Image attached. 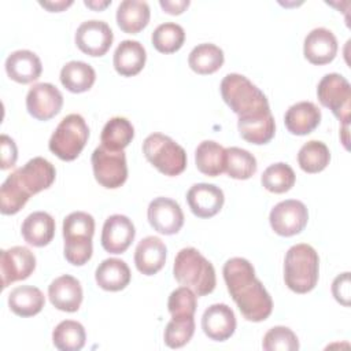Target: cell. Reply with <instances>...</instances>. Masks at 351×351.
<instances>
[{"label": "cell", "mask_w": 351, "mask_h": 351, "mask_svg": "<svg viewBox=\"0 0 351 351\" xmlns=\"http://www.w3.org/2000/svg\"><path fill=\"white\" fill-rule=\"evenodd\" d=\"M149 5L143 0H123L117 8V23L125 33H138L149 22Z\"/></svg>", "instance_id": "cell-27"}, {"label": "cell", "mask_w": 351, "mask_h": 351, "mask_svg": "<svg viewBox=\"0 0 351 351\" xmlns=\"http://www.w3.org/2000/svg\"><path fill=\"white\" fill-rule=\"evenodd\" d=\"M89 138V128L80 114L66 115L52 133L48 147L62 160H74Z\"/></svg>", "instance_id": "cell-7"}, {"label": "cell", "mask_w": 351, "mask_h": 351, "mask_svg": "<svg viewBox=\"0 0 351 351\" xmlns=\"http://www.w3.org/2000/svg\"><path fill=\"white\" fill-rule=\"evenodd\" d=\"M147 217L149 225L162 234H176L184 225V213L180 204L170 199L159 196L148 204Z\"/></svg>", "instance_id": "cell-15"}, {"label": "cell", "mask_w": 351, "mask_h": 351, "mask_svg": "<svg viewBox=\"0 0 351 351\" xmlns=\"http://www.w3.org/2000/svg\"><path fill=\"white\" fill-rule=\"evenodd\" d=\"M225 56L223 51L211 43H203L196 45L189 56L188 64L197 74H213L221 69Z\"/></svg>", "instance_id": "cell-32"}, {"label": "cell", "mask_w": 351, "mask_h": 351, "mask_svg": "<svg viewBox=\"0 0 351 351\" xmlns=\"http://www.w3.org/2000/svg\"><path fill=\"white\" fill-rule=\"evenodd\" d=\"M134 137V128L129 119L114 117L104 125L100 136L101 145L111 151H123Z\"/></svg>", "instance_id": "cell-33"}, {"label": "cell", "mask_w": 351, "mask_h": 351, "mask_svg": "<svg viewBox=\"0 0 351 351\" xmlns=\"http://www.w3.org/2000/svg\"><path fill=\"white\" fill-rule=\"evenodd\" d=\"M196 307V293L191 288L184 285L174 289L167 300V308L173 319L193 318Z\"/></svg>", "instance_id": "cell-39"}, {"label": "cell", "mask_w": 351, "mask_h": 351, "mask_svg": "<svg viewBox=\"0 0 351 351\" xmlns=\"http://www.w3.org/2000/svg\"><path fill=\"white\" fill-rule=\"evenodd\" d=\"M226 288L247 321H265L273 311V300L263 284L255 277V269L245 258H230L225 262Z\"/></svg>", "instance_id": "cell-1"}, {"label": "cell", "mask_w": 351, "mask_h": 351, "mask_svg": "<svg viewBox=\"0 0 351 351\" xmlns=\"http://www.w3.org/2000/svg\"><path fill=\"white\" fill-rule=\"evenodd\" d=\"M95 278L101 289L117 292L129 285L132 273L125 261L108 258L96 267Z\"/></svg>", "instance_id": "cell-25"}, {"label": "cell", "mask_w": 351, "mask_h": 351, "mask_svg": "<svg viewBox=\"0 0 351 351\" xmlns=\"http://www.w3.org/2000/svg\"><path fill=\"white\" fill-rule=\"evenodd\" d=\"M5 71L12 81L30 84L41 75L43 64L34 52L29 49H18L7 56Z\"/></svg>", "instance_id": "cell-22"}, {"label": "cell", "mask_w": 351, "mask_h": 351, "mask_svg": "<svg viewBox=\"0 0 351 351\" xmlns=\"http://www.w3.org/2000/svg\"><path fill=\"white\" fill-rule=\"evenodd\" d=\"M73 4V0H60V1H40V5H43L44 8H47L51 12H59L63 11L64 8L70 7Z\"/></svg>", "instance_id": "cell-46"}, {"label": "cell", "mask_w": 351, "mask_h": 351, "mask_svg": "<svg viewBox=\"0 0 351 351\" xmlns=\"http://www.w3.org/2000/svg\"><path fill=\"white\" fill-rule=\"evenodd\" d=\"M196 167L208 177H217L225 171V148L213 140L202 141L195 151Z\"/></svg>", "instance_id": "cell-31"}, {"label": "cell", "mask_w": 351, "mask_h": 351, "mask_svg": "<svg viewBox=\"0 0 351 351\" xmlns=\"http://www.w3.org/2000/svg\"><path fill=\"white\" fill-rule=\"evenodd\" d=\"M34 269L36 256L29 248L15 245L0 251V274L3 289L15 281L26 280L34 271Z\"/></svg>", "instance_id": "cell-12"}, {"label": "cell", "mask_w": 351, "mask_h": 351, "mask_svg": "<svg viewBox=\"0 0 351 351\" xmlns=\"http://www.w3.org/2000/svg\"><path fill=\"white\" fill-rule=\"evenodd\" d=\"M256 159L247 149L239 147L225 148V171L236 180H247L256 171Z\"/></svg>", "instance_id": "cell-36"}, {"label": "cell", "mask_w": 351, "mask_h": 351, "mask_svg": "<svg viewBox=\"0 0 351 351\" xmlns=\"http://www.w3.org/2000/svg\"><path fill=\"white\" fill-rule=\"evenodd\" d=\"M219 89L223 101L239 118H255L270 112L266 95L245 75L226 74Z\"/></svg>", "instance_id": "cell-2"}, {"label": "cell", "mask_w": 351, "mask_h": 351, "mask_svg": "<svg viewBox=\"0 0 351 351\" xmlns=\"http://www.w3.org/2000/svg\"><path fill=\"white\" fill-rule=\"evenodd\" d=\"M271 229L280 236H293L300 233L308 221V211L304 203L288 199L277 203L269 215Z\"/></svg>", "instance_id": "cell-10"}, {"label": "cell", "mask_w": 351, "mask_h": 351, "mask_svg": "<svg viewBox=\"0 0 351 351\" xmlns=\"http://www.w3.org/2000/svg\"><path fill=\"white\" fill-rule=\"evenodd\" d=\"M317 96L324 107L329 108L344 126H348L351 114V85L341 74L329 73L324 75L318 82Z\"/></svg>", "instance_id": "cell-8"}, {"label": "cell", "mask_w": 351, "mask_h": 351, "mask_svg": "<svg viewBox=\"0 0 351 351\" xmlns=\"http://www.w3.org/2000/svg\"><path fill=\"white\" fill-rule=\"evenodd\" d=\"M262 347L266 351H296L299 350V340L292 329L274 326L263 336Z\"/></svg>", "instance_id": "cell-41"}, {"label": "cell", "mask_w": 351, "mask_h": 351, "mask_svg": "<svg viewBox=\"0 0 351 351\" xmlns=\"http://www.w3.org/2000/svg\"><path fill=\"white\" fill-rule=\"evenodd\" d=\"M295 180L296 176L293 169L284 162L270 165L261 177V182L265 189L273 193L288 192L295 185Z\"/></svg>", "instance_id": "cell-37"}, {"label": "cell", "mask_w": 351, "mask_h": 351, "mask_svg": "<svg viewBox=\"0 0 351 351\" xmlns=\"http://www.w3.org/2000/svg\"><path fill=\"white\" fill-rule=\"evenodd\" d=\"M134 236L136 229L132 219L122 214H114L104 221L101 247L110 254H122L129 248Z\"/></svg>", "instance_id": "cell-16"}, {"label": "cell", "mask_w": 351, "mask_h": 351, "mask_svg": "<svg viewBox=\"0 0 351 351\" xmlns=\"http://www.w3.org/2000/svg\"><path fill=\"white\" fill-rule=\"evenodd\" d=\"M237 129L240 136L251 144H266L274 137L276 123L271 111L255 118H239Z\"/></svg>", "instance_id": "cell-30"}, {"label": "cell", "mask_w": 351, "mask_h": 351, "mask_svg": "<svg viewBox=\"0 0 351 351\" xmlns=\"http://www.w3.org/2000/svg\"><path fill=\"white\" fill-rule=\"evenodd\" d=\"M95 233V219L85 211L70 213L63 219L64 258L74 266L85 265L93 252L92 237Z\"/></svg>", "instance_id": "cell-5"}, {"label": "cell", "mask_w": 351, "mask_h": 351, "mask_svg": "<svg viewBox=\"0 0 351 351\" xmlns=\"http://www.w3.org/2000/svg\"><path fill=\"white\" fill-rule=\"evenodd\" d=\"M151 41L156 51L162 53H173L182 47L185 41V32L178 23L166 22L152 32Z\"/></svg>", "instance_id": "cell-38"}, {"label": "cell", "mask_w": 351, "mask_h": 351, "mask_svg": "<svg viewBox=\"0 0 351 351\" xmlns=\"http://www.w3.org/2000/svg\"><path fill=\"white\" fill-rule=\"evenodd\" d=\"M186 202L191 211L199 218H211L223 206L225 196L219 186L214 184H195L186 192Z\"/></svg>", "instance_id": "cell-17"}, {"label": "cell", "mask_w": 351, "mask_h": 351, "mask_svg": "<svg viewBox=\"0 0 351 351\" xmlns=\"http://www.w3.org/2000/svg\"><path fill=\"white\" fill-rule=\"evenodd\" d=\"M284 122L289 133L304 136L311 133L319 125L321 111L311 101H299L287 110Z\"/></svg>", "instance_id": "cell-24"}, {"label": "cell", "mask_w": 351, "mask_h": 351, "mask_svg": "<svg viewBox=\"0 0 351 351\" xmlns=\"http://www.w3.org/2000/svg\"><path fill=\"white\" fill-rule=\"evenodd\" d=\"M202 329L214 341L228 340L236 330L233 310L225 303H215L207 307L202 317Z\"/></svg>", "instance_id": "cell-18"}, {"label": "cell", "mask_w": 351, "mask_h": 351, "mask_svg": "<svg viewBox=\"0 0 351 351\" xmlns=\"http://www.w3.org/2000/svg\"><path fill=\"white\" fill-rule=\"evenodd\" d=\"M62 106L63 96L60 90L49 82L34 84L26 95L27 112L38 121L53 118L60 112Z\"/></svg>", "instance_id": "cell-13"}, {"label": "cell", "mask_w": 351, "mask_h": 351, "mask_svg": "<svg viewBox=\"0 0 351 351\" xmlns=\"http://www.w3.org/2000/svg\"><path fill=\"white\" fill-rule=\"evenodd\" d=\"M48 296L55 308L74 313L80 308L84 293L82 287L75 277L70 274H63L49 284Z\"/></svg>", "instance_id": "cell-20"}, {"label": "cell", "mask_w": 351, "mask_h": 351, "mask_svg": "<svg viewBox=\"0 0 351 351\" xmlns=\"http://www.w3.org/2000/svg\"><path fill=\"white\" fill-rule=\"evenodd\" d=\"M147 160L165 176H178L186 167V152L173 138L162 133H152L143 143Z\"/></svg>", "instance_id": "cell-6"}, {"label": "cell", "mask_w": 351, "mask_h": 351, "mask_svg": "<svg viewBox=\"0 0 351 351\" xmlns=\"http://www.w3.org/2000/svg\"><path fill=\"white\" fill-rule=\"evenodd\" d=\"M44 304V293L33 285L16 287L8 295V306L19 317H33L43 310Z\"/></svg>", "instance_id": "cell-28"}, {"label": "cell", "mask_w": 351, "mask_h": 351, "mask_svg": "<svg viewBox=\"0 0 351 351\" xmlns=\"http://www.w3.org/2000/svg\"><path fill=\"white\" fill-rule=\"evenodd\" d=\"M85 3V5L86 7H90V8H93V10H103V8H106L108 4H111V1H108V0H106V1H88V0H85L84 1Z\"/></svg>", "instance_id": "cell-47"}, {"label": "cell", "mask_w": 351, "mask_h": 351, "mask_svg": "<svg viewBox=\"0 0 351 351\" xmlns=\"http://www.w3.org/2000/svg\"><path fill=\"white\" fill-rule=\"evenodd\" d=\"M147 60V52L143 44L136 40H123L114 52V69L123 77L138 74Z\"/></svg>", "instance_id": "cell-23"}, {"label": "cell", "mask_w": 351, "mask_h": 351, "mask_svg": "<svg viewBox=\"0 0 351 351\" xmlns=\"http://www.w3.org/2000/svg\"><path fill=\"white\" fill-rule=\"evenodd\" d=\"M0 147H1V165H0V167L3 170L12 167L16 162V158H18V149H16L15 141L7 134H1Z\"/></svg>", "instance_id": "cell-43"}, {"label": "cell", "mask_w": 351, "mask_h": 351, "mask_svg": "<svg viewBox=\"0 0 351 351\" xmlns=\"http://www.w3.org/2000/svg\"><path fill=\"white\" fill-rule=\"evenodd\" d=\"M319 258L317 251L304 243L292 245L284 259V281L296 293H307L318 282Z\"/></svg>", "instance_id": "cell-4"}, {"label": "cell", "mask_w": 351, "mask_h": 351, "mask_svg": "<svg viewBox=\"0 0 351 351\" xmlns=\"http://www.w3.org/2000/svg\"><path fill=\"white\" fill-rule=\"evenodd\" d=\"M29 200V196L21 189L14 176L10 174L0 188V211L4 215L16 214Z\"/></svg>", "instance_id": "cell-40"}, {"label": "cell", "mask_w": 351, "mask_h": 351, "mask_svg": "<svg viewBox=\"0 0 351 351\" xmlns=\"http://www.w3.org/2000/svg\"><path fill=\"white\" fill-rule=\"evenodd\" d=\"M11 174L21 189L30 197L32 195H36L53 184L56 170L49 160L36 156L26 162V165L22 167L14 170Z\"/></svg>", "instance_id": "cell-11"}, {"label": "cell", "mask_w": 351, "mask_h": 351, "mask_svg": "<svg viewBox=\"0 0 351 351\" xmlns=\"http://www.w3.org/2000/svg\"><path fill=\"white\" fill-rule=\"evenodd\" d=\"M167 248L156 236L141 239L134 251V263L140 273L145 276L156 274L166 262Z\"/></svg>", "instance_id": "cell-21"}, {"label": "cell", "mask_w": 351, "mask_h": 351, "mask_svg": "<svg viewBox=\"0 0 351 351\" xmlns=\"http://www.w3.org/2000/svg\"><path fill=\"white\" fill-rule=\"evenodd\" d=\"M330 160V152L325 143L310 140L304 143L298 152V163L306 173L314 174L322 171Z\"/></svg>", "instance_id": "cell-35"}, {"label": "cell", "mask_w": 351, "mask_h": 351, "mask_svg": "<svg viewBox=\"0 0 351 351\" xmlns=\"http://www.w3.org/2000/svg\"><path fill=\"white\" fill-rule=\"evenodd\" d=\"M173 274L181 285L191 288L197 296L211 293L217 284L213 263L193 247H185L178 251L173 265Z\"/></svg>", "instance_id": "cell-3"}, {"label": "cell", "mask_w": 351, "mask_h": 351, "mask_svg": "<svg viewBox=\"0 0 351 351\" xmlns=\"http://www.w3.org/2000/svg\"><path fill=\"white\" fill-rule=\"evenodd\" d=\"M160 7L171 15H178L181 12L185 11V8H188L189 5V0H177V1H171V0H160L159 1Z\"/></svg>", "instance_id": "cell-45"}, {"label": "cell", "mask_w": 351, "mask_h": 351, "mask_svg": "<svg viewBox=\"0 0 351 351\" xmlns=\"http://www.w3.org/2000/svg\"><path fill=\"white\" fill-rule=\"evenodd\" d=\"M86 333L84 326L73 319H64L52 332V343L60 351H78L85 346Z\"/></svg>", "instance_id": "cell-34"}, {"label": "cell", "mask_w": 351, "mask_h": 351, "mask_svg": "<svg viewBox=\"0 0 351 351\" xmlns=\"http://www.w3.org/2000/svg\"><path fill=\"white\" fill-rule=\"evenodd\" d=\"M21 232L27 244L44 247L55 236V219L45 211H34L25 218Z\"/></svg>", "instance_id": "cell-26"}, {"label": "cell", "mask_w": 351, "mask_h": 351, "mask_svg": "<svg viewBox=\"0 0 351 351\" xmlns=\"http://www.w3.org/2000/svg\"><path fill=\"white\" fill-rule=\"evenodd\" d=\"M74 40L84 53L90 56H103L110 49L114 34L107 22L90 19L78 26Z\"/></svg>", "instance_id": "cell-14"}, {"label": "cell", "mask_w": 351, "mask_h": 351, "mask_svg": "<svg viewBox=\"0 0 351 351\" xmlns=\"http://www.w3.org/2000/svg\"><path fill=\"white\" fill-rule=\"evenodd\" d=\"M95 69L81 60H71L66 63L60 70L62 85L73 93H82L89 90L95 84Z\"/></svg>", "instance_id": "cell-29"}, {"label": "cell", "mask_w": 351, "mask_h": 351, "mask_svg": "<svg viewBox=\"0 0 351 351\" xmlns=\"http://www.w3.org/2000/svg\"><path fill=\"white\" fill-rule=\"evenodd\" d=\"M304 58L313 64L330 63L337 53V40L332 30L326 27H315L307 33L303 43Z\"/></svg>", "instance_id": "cell-19"}, {"label": "cell", "mask_w": 351, "mask_h": 351, "mask_svg": "<svg viewBox=\"0 0 351 351\" xmlns=\"http://www.w3.org/2000/svg\"><path fill=\"white\" fill-rule=\"evenodd\" d=\"M195 333V321L193 318L186 319H173L167 322L163 339L165 344L170 348L184 347L192 339Z\"/></svg>", "instance_id": "cell-42"}, {"label": "cell", "mask_w": 351, "mask_h": 351, "mask_svg": "<svg viewBox=\"0 0 351 351\" xmlns=\"http://www.w3.org/2000/svg\"><path fill=\"white\" fill-rule=\"evenodd\" d=\"M332 293L335 299L343 306L350 304V273L339 274L332 282Z\"/></svg>", "instance_id": "cell-44"}, {"label": "cell", "mask_w": 351, "mask_h": 351, "mask_svg": "<svg viewBox=\"0 0 351 351\" xmlns=\"http://www.w3.org/2000/svg\"><path fill=\"white\" fill-rule=\"evenodd\" d=\"M90 162L96 181L104 188H119L128 178L126 155L123 151H111L99 145L95 148Z\"/></svg>", "instance_id": "cell-9"}]
</instances>
